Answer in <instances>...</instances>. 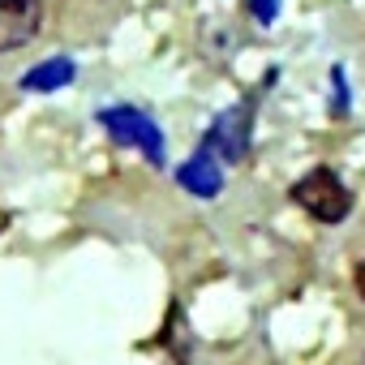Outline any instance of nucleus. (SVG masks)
Masks as SVG:
<instances>
[{
  "label": "nucleus",
  "mask_w": 365,
  "mask_h": 365,
  "mask_svg": "<svg viewBox=\"0 0 365 365\" xmlns=\"http://www.w3.org/2000/svg\"><path fill=\"white\" fill-rule=\"evenodd\" d=\"M292 202H297L305 215H314L318 224H339V220L352 211V194H348V185H344L331 168L305 172L297 185H292Z\"/></svg>",
  "instance_id": "1"
},
{
  "label": "nucleus",
  "mask_w": 365,
  "mask_h": 365,
  "mask_svg": "<svg viewBox=\"0 0 365 365\" xmlns=\"http://www.w3.org/2000/svg\"><path fill=\"white\" fill-rule=\"evenodd\" d=\"M99 120H103V129H108L120 146H142L150 163H163V133L155 129V120H150L146 112H138V108H112V112H103Z\"/></svg>",
  "instance_id": "2"
},
{
  "label": "nucleus",
  "mask_w": 365,
  "mask_h": 365,
  "mask_svg": "<svg viewBox=\"0 0 365 365\" xmlns=\"http://www.w3.org/2000/svg\"><path fill=\"white\" fill-rule=\"evenodd\" d=\"M43 31V0H0V52H18Z\"/></svg>",
  "instance_id": "3"
},
{
  "label": "nucleus",
  "mask_w": 365,
  "mask_h": 365,
  "mask_svg": "<svg viewBox=\"0 0 365 365\" xmlns=\"http://www.w3.org/2000/svg\"><path fill=\"white\" fill-rule=\"evenodd\" d=\"M207 150L220 155L224 163L245 159V150H250V108H228V112L211 125V133H207Z\"/></svg>",
  "instance_id": "4"
},
{
  "label": "nucleus",
  "mask_w": 365,
  "mask_h": 365,
  "mask_svg": "<svg viewBox=\"0 0 365 365\" xmlns=\"http://www.w3.org/2000/svg\"><path fill=\"white\" fill-rule=\"evenodd\" d=\"M176 180L185 185L194 198H215L220 190H224V172H220V163L211 159V155H194L190 163H180L176 168Z\"/></svg>",
  "instance_id": "5"
},
{
  "label": "nucleus",
  "mask_w": 365,
  "mask_h": 365,
  "mask_svg": "<svg viewBox=\"0 0 365 365\" xmlns=\"http://www.w3.org/2000/svg\"><path fill=\"white\" fill-rule=\"evenodd\" d=\"M73 61L69 56H52V61H43V65H35L26 78H22V91H35V95H48V91H61V86H69L73 82Z\"/></svg>",
  "instance_id": "6"
},
{
  "label": "nucleus",
  "mask_w": 365,
  "mask_h": 365,
  "mask_svg": "<svg viewBox=\"0 0 365 365\" xmlns=\"http://www.w3.org/2000/svg\"><path fill=\"white\" fill-rule=\"evenodd\" d=\"M254 14H258V22H271L275 18V0H254Z\"/></svg>",
  "instance_id": "7"
},
{
  "label": "nucleus",
  "mask_w": 365,
  "mask_h": 365,
  "mask_svg": "<svg viewBox=\"0 0 365 365\" xmlns=\"http://www.w3.org/2000/svg\"><path fill=\"white\" fill-rule=\"evenodd\" d=\"M352 284H356V297L365 301V258L356 262V271H352Z\"/></svg>",
  "instance_id": "8"
},
{
  "label": "nucleus",
  "mask_w": 365,
  "mask_h": 365,
  "mask_svg": "<svg viewBox=\"0 0 365 365\" xmlns=\"http://www.w3.org/2000/svg\"><path fill=\"white\" fill-rule=\"evenodd\" d=\"M361 365H365V348H361Z\"/></svg>",
  "instance_id": "9"
}]
</instances>
